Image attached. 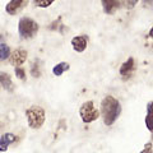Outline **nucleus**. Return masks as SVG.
Segmentation results:
<instances>
[{
  "label": "nucleus",
  "instance_id": "obj_1",
  "mask_svg": "<svg viewBox=\"0 0 153 153\" xmlns=\"http://www.w3.org/2000/svg\"><path fill=\"white\" fill-rule=\"evenodd\" d=\"M121 114V105L114 96H106L101 101V116L106 126L114 125Z\"/></svg>",
  "mask_w": 153,
  "mask_h": 153
},
{
  "label": "nucleus",
  "instance_id": "obj_2",
  "mask_svg": "<svg viewBox=\"0 0 153 153\" xmlns=\"http://www.w3.org/2000/svg\"><path fill=\"white\" fill-rule=\"evenodd\" d=\"M38 30H40V26H38V23L35 19H32L30 17H22L19 19L18 33L23 40H31V38H33L37 35Z\"/></svg>",
  "mask_w": 153,
  "mask_h": 153
},
{
  "label": "nucleus",
  "instance_id": "obj_3",
  "mask_svg": "<svg viewBox=\"0 0 153 153\" xmlns=\"http://www.w3.org/2000/svg\"><path fill=\"white\" fill-rule=\"evenodd\" d=\"M26 116L28 121V126L32 129H40L45 124L46 112L41 106H31L26 110Z\"/></svg>",
  "mask_w": 153,
  "mask_h": 153
},
{
  "label": "nucleus",
  "instance_id": "obj_4",
  "mask_svg": "<svg viewBox=\"0 0 153 153\" xmlns=\"http://www.w3.org/2000/svg\"><path fill=\"white\" fill-rule=\"evenodd\" d=\"M79 115L84 124H91L100 117V112L94 107L93 101H85L79 108Z\"/></svg>",
  "mask_w": 153,
  "mask_h": 153
},
{
  "label": "nucleus",
  "instance_id": "obj_5",
  "mask_svg": "<svg viewBox=\"0 0 153 153\" xmlns=\"http://www.w3.org/2000/svg\"><path fill=\"white\" fill-rule=\"evenodd\" d=\"M28 3L30 0H10L5 5V12L9 16H16L28 5Z\"/></svg>",
  "mask_w": 153,
  "mask_h": 153
},
{
  "label": "nucleus",
  "instance_id": "obj_6",
  "mask_svg": "<svg viewBox=\"0 0 153 153\" xmlns=\"http://www.w3.org/2000/svg\"><path fill=\"white\" fill-rule=\"evenodd\" d=\"M27 55H28V52L25 49H17L9 56V61H10V64L13 66H21L27 60Z\"/></svg>",
  "mask_w": 153,
  "mask_h": 153
},
{
  "label": "nucleus",
  "instance_id": "obj_7",
  "mask_svg": "<svg viewBox=\"0 0 153 153\" xmlns=\"http://www.w3.org/2000/svg\"><path fill=\"white\" fill-rule=\"evenodd\" d=\"M71 46H73V50L75 52H83L85 49H87V44H88V37L85 35H80V36H75L71 38L70 41Z\"/></svg>",
  "mask_w": 153,
  "mask_h": 153
},
{
  "label": "nucleus",
  "instance_id": "obj_8",
  "mask_svg": "<svg viewBox=\"0 0 153 153\" xmlns=\"http://www.w3.org/2000/svg\"><path fill=\"white\" fill-rule=\"evenodd\" d=\"M106 14H114L121 5V0H100Z\"/></svg>",
  "mask_w": 153,
  "mask_h": 153
},
{
  "label": "nucleus",
  "instance_id": "obj_9",
  "mask_svg": "<svg viewBox=\"0 0 153 153\" xmlns=\"http://www.w3.org/2000/svg\"><path fill=\"white\" fill-rule=\"evenodd\" d=\"M134 69H135V63H134V57H129V59L125 61V63H123V65L120 66V70H119V73L120 75L125 76V78H130Z\"/></svg>",
  "mask_w": 153,
  "mask_h": 153
},
{
  "label": "nucleus",
  "instance_id": "obj_10",
  "mask_svg": "<svg viewBox=\"0 0 153 153\" xmlns=\"http://www.w3.org/2000/svg\"><path fill=\"white\" fill-rule=\"evenodd\" d=\"M16 135L12 133H5L3 134L1 138H0V152H5L8 149V147L12 144V143L16 142Z\"/></svg>",
  "mask_w": 153,
  "mask_h": 153
},
{
  "label": "nucleus",
  "instance_id": "obj_11",
  "mask_svg": "<svg viewBox=\"0 0 153 153\" xmlns=\"http://www.w3.org/2000/svg\"><path fill=\"white\" fill-rule=\"evenodd\" d=\"M0 87H3L4 89L9 91V92H13L14 84H13L10 75L8 73H0Z\"/></svg>",
  "mask_w": 153,
  "mask_h": 153
},
{
  "label": "nucleus",
  "instance_id": "obj_12",
  "mask_svg": "<svg viewBox=\"0 0 153 153\" xmlns=\"http://www.w3.org/2000/svg\"><path fill=\"white\" fill-rule=\"evenodd\" d=\"M69 64L68 63H65V61H63V63H59V64H56L54 68H52V74L56 75V76H60V75H63L64 74V71L66 70H69Z\"/></svg>",
  "mask_w": 153,
  "mask_h": 153
},
{
  "label": "nucleus",
  "instance_id": "obj_13",
  "mask_svg": "<svg viewBox=\"0 0 153 153\" xmlns=\"http://www.w3.org/2000/svg\"><path fill=\"white\" fill-rule=\"evenodd\" d=\"M10 47H9L7 44H0V61H4L9 59L10 56Z\"/></svg>",
  "mask_w": 153,
  "mask_h": 153
},
{
  "label": "nucleus",
  "instance_id": "obj_14",
  "mask_svg": "<svg viewBox=\"0 0 153 153\" xmlns=\"http://www.w3.org/2000/svg\"><path fill=\"white\" fill-rule=\"evenodd\" d=\"M54 1H56V0H33V5L37 7V8H49L51 4H54Z\"/></svg>",
  "mask_w": 153,
  "mask_h": 153
},
{
  "label": "nucleus",
  "instance_id": "obj_15",
  "mask_svg": "<svg viewBox=\"0 0 153 153\" xmlns=\"http://www.w3.org/2000/svg\"><path fill=\"white\" fill-rule=\"evenodd\" d=\"M138 1H139V0H121V7L128 9V10H130V9L135 8Z\"/></svg>",
  "mask_w": 153,
  "mask_h": 153
},
{
  "label": "nucleus",
  "instance_id": "obj_16",
  "mask_svg": "<svg viewBox=\"0 0 153 153\" xmlns=\"http://www.w3.org/2000/svg\"><path fill=\"white\" fill-rule=\"evenodd\" d=\"M146 126L147 129L153 134V114H147L146 116Z\"/></svg>",
  "mask_w": 153,
  "mask_h": 153
},
{
  "label": "nucleus",
  "instance_id": "obj_17",
  "mask_svg": "<svg viewBox=\"0 0 153 153\" xmlns=\"http://www.w3.org/2000/svg\"><path fill=\"white\" fill-rule=\"evenodd\" d=\"M14 73H16V76H18V79H21V80L26 79V71H25L23 68H21V66H16Z\"/></svg>",
  "mask_w": 153,
  "mask_h": 153
},
{
  "label": "nucleus",
  "instance_id": "obj_18",
  "mask_svg": "<svg viewBox=\"0 0 153 153\" xmlns=\"http://www.w3.org/2000/svg\"><path fill=\"white\" fill-rule=\"evenodd\" d=\"M31 74H32V76H35V78H38V76L41 75V71H40V66H38L37 61H36V64H35V63L32 64V68H31Z\"/></svg>",
  "mask_w": 153,
  "mask_h": 153
},
{
  "label": "nucleus",
  "instance_id": "obj_19",
  "mask_svg": "<svg viewBox=\"0 0 153 153\" xmlns=\"http://www.w3.org/2000/svg\"><path fill=\"white\" fill-rule=\"evenodd\" d=\"M139 153H153V144L149 142V143H147V144L144 146V148L139 152Z\"/></svg>",
  "mask_w": 153,
  "mask_h": 153
},
{
  "label": "nucleus",
  "instance_id": "obj_20",
  "mask_svg": "<svg viewBox=\"0 0 153 153\" xmlns=\"http://www.w3.org/2000/svg\"><path fill=\"white\" fill-rule=\"evenodd\" d=\"M147 114H153V101L147 103Z\"/></svg>",
  "mask_w": 153,
  "mask_h": 153
},
{
  "label": "nucleus",
  "instance_id": "obj_21",
  "mask_svg": "<svg viewBox=\"0 0 153 153\" xmlns=\"http://www.w3.org/2000/svg\"><path fill=\"white\" fill-rule=\"evenodd\" d=\"M143 4H144V7H151L153 5V0H143Z\"/></svg>",
  "mask_w": 153,
  "mask_h": 153
},
{
  "label": "nucleus",
  "instance_id": "obj_22",
  "mask_svg": "<svg viewBox=\"0 0 153 153\" xmlns=\"http://www.w3.org/2000/svg\"><path fill=\"white\" fill-rule=\"evenodd\" d=\"M148 37L152 38V40H153V26H152V28H151V31L148 32Z\"/></svg>",
  "mask_w": 153,
  "mask_h": 153
}]
</instances>
